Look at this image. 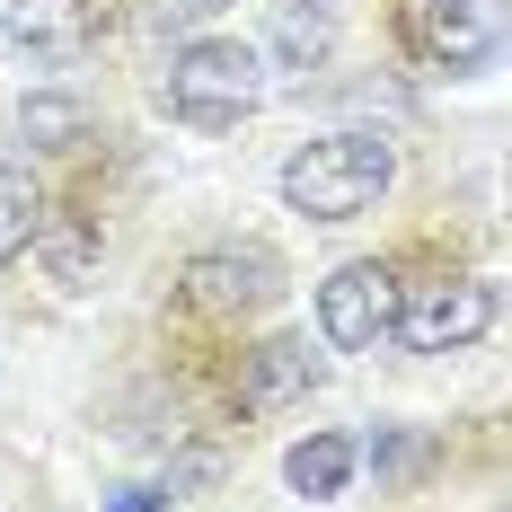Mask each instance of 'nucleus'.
Returning a JSON list of instances; mask_svg holds the SVG:
<instances>
[{"label": "nucleus", "instance_id": "f257e3e1", "mask_svg": "<svg viewBox=\"0 0 512 512\" xmlns=\"http://www.w3.org/2000/svg\"><path fill=\"white\" fill-rule=\"evenodd\" d=\"M389 177H398V151L380 133H327L283 159V204L309 221H362L389 195Z\"/></svg>", "mask_w": 512, "mask_h": 512}, {"label": "nucleus", "instance_id": "f03ea898", "mask_svg": "<svg viewBox=\"0 0 512 512\" xmlns=\"http://www.w3.org/2000/svg\"><path fill=\"white\" fill-rule=\"evenodd\" d=\"M168 106H177L186 124H204V133L256 115V106H265V53L239 45V36H195V45H177V62H168Z\"/></svg>", "mask_w": 512, "mask_h": 512}, {"label": "nucleus", "instance_id": "7ed1b4c3", "mask_svg": "<svg viewBox=\"0 0 512 512\" xmlns=\"http://www.w3.org/2000/svg\"><path fill=\"white\" fill-rule=\"evenodd\" d=\"M486 327H495V283L442 274V283L398 292V336H389V345H407V354H468Z\"/></svg>", "mask_w": 512, "mask_h": 512}, {"label": "nucleus", "instance_id": "20e7f679", "mask_svg": "<svg viewBox=\"0 0 512 512\" xmlns=\"http://www.w3.org/2000/svg\"><path fill=\"white\" fill-rule=\"evenodd\" d=\"M398 274L389 265H336L327 283H318V336L336 345V354H380L389 336H398Z\"/></svg>", "mask_w": 512, "mask_h": 512}, {"label": "nucleus", "instance_id": "39448f33", "mask_svg": "<svg viewBox=\"0 0 512 512\" xmlns=\"http://www.w3.org/2000/svg\"><path fill=\"white\" fill-rule=\"evenodd\" d=\"M283 292V265L274 248H204L186 265V301L212 309V318H239V309H265Z\"/></svg>", "mask_w": 512, "mask_h": 512}, {"label": "nucleus", "instance_id": "423d86ee", "mask_svg": "<svg viewBox=\"0 0 512 512\" xmlns=\"http://www.w3.org/2000/svg\"><path fill=\"white\" fill-rule=\"evenodd\" d=\"M415 36L451 71H486L504 53V0H415Z\"/></svg>", "mask_w": 512, "mask_h": 512}, {"label": "nucleus", "instance_id": "0eeeda50", "mask_svg": "<svg viewBox=\"0 0 512 512\" xmlns=\"http://www.w3.org/2000/svg\"><path fill=\"white\" fill-rule=\"evenodd\" d=\"M0 36L27 62H80L89 53V0H0Z\"/></svg>", "mask_w": 512, "mask_h": 512}, {"label": "nucleus", "instance_id": "6e6552de", "mask_svg": "<svg viewBox=\"0 0 512 512\" xmlns=\"http://www.w3.org/2000/svg\"><path fill=\"white\" fill-rule=\"evenodd\" d=\"M309 389H318V354H309V336H265V345L239 362V407H248V415L301 407Z\"/></svg>", "mask_w": 512, "mask_h": 512}, {"label": "nucleus", "instance_id": "1a4fd4ad", "mask_svg": "<svg viewBox=\"0 0 512 512\" xmlns=\"http://www.w3.org/2000/svg\"><path fill=\"white\" fill-rule=\"evenodd\" d=\"M27 256H45V274L62 283V292H89V274H98V230L71 221V212H45L36 239H27Z\"/></svg>", "mask_w": 512, "mask_h": 512}, {"label": "nucleus", "instance_id": "9d476101", "mask_svg": "<svg viewBox=\"0 0 512 512\" xmlns=\"http://www.w3.org/2000/svg\"><path fill=\"white\" fill-rule=\"evenodd\" d=\"M354 468H362V451L345 442V433H309V442H292L283 477H292V495L327 504V495H345V486H354Z\"/></svg>", "mask_w": 512, "mask_h": 512}, {"label": "nucleus", "instance_id": "9b49d317", "mask_svg": "<svg viewBox=\"0 0 512 512\" xmlns=\"http://www.w3.org/2000/svg\"><path fill=\"white\" fill-rule=\"evenodd\" d=\"M336 53V0H283L274 18V62L283 71H318Z\"/></svg>", "mask_w": 512, "mask_h": 512}, {"label": "nucleus", "instance_id": "f8f14e48", "mask_svg": "<svg viewBox=\"0 0 512 512\" xmlns=\"http://www.w3.org/2000/svg\"><path fill=\"white\" fill-rule=\"evenodd\" d=\"M18 142H36V151H80V142H89V115H80V98H62V89L18 98Z\"/></svg>", "mask_w": 512, "mask_h": 512}, {"label": "nucleus", "instance_id": "ddd939ff", "mask_svg": "<svg viewBox=\"0 0 512 512\" xmlns=\"http://www.w3.org/2000/svg\"><path fill=\"white\" fill-rule=\"evenodd\" d=\"M36 221H45V195L27 186V168H0V265H9V256H27Z\"/></svg>", "mask_w": 512, "mask_h": 512}, {"label": "nucleus", "instance_id": "4468645a", "mask_svg": "<svg viewBox=\"0 0 512 512\" xmlns=\"http://www.w3.org/2000/svg\"><path fill=\"white\" fill-rule=\"evenodd\" d=\"M371 460L398 477V468H415V442H407V433H380V442H371Z\"/></svg>", "mask_w": 512, "mask_h": 512}, {"label": "nucleus", "instance_id": "2eb2a0df", "mask_svg": "<svg viewBox=\"0 0 512 512\" xmlns=\"http://www.w3.org/2000/svg\"><path fill=\"white\" fill-rule=\"evenodd\" d=\"M168 504V486H124V495H115V512H159Z\"/></svg>", "mask_w": 512, "mask_h": 512}, {"label": "nucleus", "instance_id": "dca6fc26", "mask_svg": "<svg viewBox=\"0 0 512 512\" xmlns=\"http://www.w3.org/2000/svg\"><path fill=\"white\" fill-rule=\"evenodd\" d=\"M186 9H221V0H186Z\"/></svg>", "mask_w": 512, "mask_h": 512}]
</instances>
